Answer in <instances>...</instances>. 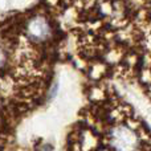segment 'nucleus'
I'll return each mask as SVG.
<instances>
[{
  "instance_id": "obj_1",
  "label": "nucleus",
  "mask_w": 151,
  "mask_h": 151,
  "mask_svg": "<svg viewBox=\"0 0 151 151\" xmlns=\"http://www.w3.org/2000/svg\"><path fill=\"white\" fill-rule=\"evenodd\" d=\"M50 29L48 23L41 17H36L29 23L28 25V35L32 40L35 41H40V40H44L49 36Z\"/></svg>"
},
{
  "instance_id": "obj_2",
  "label": "nucleus",
  "mask_w": 151,
  "mask_h": 151,
  "mask_svg": "<svg viewBox=\"0 0 151 151\" xmlns=\"http://www.w3.org/2000/svg\"><path fill=\"white\" fill-rule=\"evenodd\" d=\"M3 64H4V52L0 49V65H3Z\"/></svg>"
}]
</instances>
